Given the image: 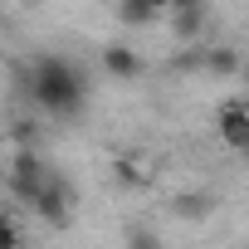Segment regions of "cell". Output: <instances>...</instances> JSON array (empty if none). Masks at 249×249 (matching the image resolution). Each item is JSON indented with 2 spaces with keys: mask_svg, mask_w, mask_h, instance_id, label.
<instances>
[{
  "mask_svg": "<svg viewBox=\"0 0 249 249\" xmlns=\"http://www.w3.org/2000/svg\"><path fill=\"white\" fill-rule=\"evenodd\" d=\"M25 93L44 117H78L88 107V73L69 54H35L25 69Z\"/></svg>",
  "mask_w": 249,
  "mask_h": 249,
  "instance_id": "cell-1",
  "label": "cell"
},
{
  "mask_svg": "<svg viewBox=\"0 0 249 249\" xmlns=\"http://www.w3.org/2000/svg\"><path fill=\"white\" fill-rule=\"evenodd\" d=\"M44 181H49V171H44V161L35 157V147H20V152L10 157V171H5V191H10L15 200L35 205V200H39V191H44Z\"/></svg>",
  "mask_w": 249,
  "mask_h": 249,
  "instance_id": "cell-2",
  "label": "cell"
},
{
  "mask_svg": "<svg viewBox=\"0 0 249 249\" xmlns=\"http://www.w3.org/2000/svg\"><path fill=\"white\" fill-rule=\"evenodd\" d=\"M30 210H35L49 230H64V225L73 220V186H69L64 176H49L44 191H39V200H35Z\"/></svg>",
  "mask_w": 249,
  "mask_h": 249,
  "instance_id": "cell-3",
  "label": "cell"
},
{
  "mask_svg": "<svg viewBox=\"0 0 249 249\" xmlns=\"http://www.w3.org/2000/svg\"><path fill=\"white\" fill-rule=\"evenodd\" d=\"M215 137H220V147H230V152H244V147H249V107H244V103H225V107L215 112Z\"/></svg>",
  "mask_w": 249,
  "mask_h": 249,
  "instance_id": "cell-4",
  "label": "cell"
},
{
  "mask_svg": "<svg viewBox=\"0 0 249 249\" xmlns=\"http://www.w3.org/2000/svg\"><path fill=\"white\" fill-rule=\"evenodd\" d=\"M103 73L107 78H117V83H127V78H137L142 73V54L132 49V44H103Z\"/></svg>",
  "mask_w": 249,
  "mask_h": 249,
  "instance_id": "cell-5",
  "label": "cell"
},
{
  "mask_svg": "<svg viewBox=\"0 0 249 249\" xmlns=\"http://www.w3.org/2000/svg\"><path fill=\"white\" fill-rule=\"evenodd\" d=\"M171 205H176V215H181V220H205V215L215 210V200H210L205 191H181Z\"/></svg>",
  "mask_w": 249,
  "mask_h": 249,
  "instance_id": "cell-6",
  "label": "cell"
},
{
  "mask_svg": "<svg viewBox=\"0 0 249 249\" xmlns=\"http://www.w3.org/2000/svg\"><path fill=\"white\" fill-rule=\"evenodd\" d=\"M205 69H210V73H220V78H230V73H244V59H239V49L220 44V49H210V54H205Z\"/></svg>",
  "mask_w": 249,
  "mask_h": 249,
  "instance_id": "cell-7",
  "label": "cell"
},
{
  "mask_svg": "<svg viewBox=\"0 0 249 249\" xmlns=\"http://www.w3.org/2000/svg\"><path fill=\"white\" fill-rule=\"evenodd\" d=\"M200 25H205V5H196V10H171V35H176V39H196Z\"/></svg>",
  "mask_w": 249,
  "mask_h": 249,
  "instance_id": "cell-8",
  "label": "cell"
},
{
  "mask_svg": "<svg viewBox=\"0 0 249 249\" xmlns=\"http://www.w3.org/2000/svg\"><path fill=\"white\" fill-rule=\"evenodd\" d=\"M117 15H122V25H147V20H157L161 10H152L147 0H122V5H117Z\"/></svg>",
  "mask_w": 249,
  "mask_h": 249,
  "instance_id": "cell-9",
  "label": "cell"
},
{
  "mask_svg": "<svg viewBox=\"0 0 249 249\" xmlns=\"http://www.w3.org/2000/svg\"><path fill=\"white\" fill-rule=\"evenodd\" d=\"M0 249H25V234L10 215H0Z\"/></svg>",
  "mask_w": 249,
  "mask_h": 249,
  "instance_id": "cell-10",
  "label": "cell"
},
{
  "mask_svg": "<svg viewBox=\"0 0 249 249\" xmlns=\"http://www.w3.org/2000/svg\"><path fill=\"white\" fill-rule=\"evenodd\" d=\"M117 181L127 186V191H137V186L147 181V171H142V166H132V161H117Z\"/></svg>",
  "mask_w": 249,
  "mask_h": 249,
  "instance_id": "cell-11",
  "label": "cell"
},
{
  "mask_svg": "<svg viewBox=\"0 0 249 249\" xmlns=\"http://www.w3.org/2000/svg\"><path fill=\"white\" fill-rule=\"evenodd\" d=\"M127 249H161V239L152 230H127Z\"/></svg>",
  "mask_w": 249,
  "mask_h": 249,
  "instance_id": "cell-12",
  "label": "cell"
},
{
  "mask_svg": "<svg viewBox=\"0 0 249 249\" xmlns=\"http://www.w3.org/2000/svg\"><path fill=\"white\" fill-rule=\"evenodd\" d=\"M196 5H205V0H171V10H196Z\"/></svg>",
  "mask_w": 249,
  "mask_h": 249,
  "instance_id": "cell-13",
  "label": "cell"
},
{
  "mask_svg": "<svg viewBox=\"0 0 249 249\" xmlns=\"http://www.w3.org/2000/svg\"><path fill=\"white\" fill-rule=\"evenodd\" d=\"M147 5H152V10H171V0H147Z\"/></svg>",
  "mask_w": 249,
  "mask_h": 249,
  "instance_id": "cell-14",
  "label": "cell"
},
{
  "mask_svg": "<svg viewBox=\"0 0 249 249\" xmlns=\"http://www.w3.org/2000/svg\"><path fill=\"white\" fill-rule=\"evenodd\" d=\"M5 171H10V166H0V186H5Z\"/></svg>",
  "mask_w": 249,
  "mask_h": 249,
  "instance_id": "cell-15",
  "label": "cell"
},
{
  "mask_svg": "<svg viewBox=\"0 0 249 249\" xmlns=\"http://www.w3.org/2000/svg\"><path fill=\"white\" fill-rule=\"evenodd\" d=\"M239 157H244V161H249V147H244V152H239Z\"/></svg>",
  "mask_w": 249,
  "mask_h": 249,
  "instance_id": "cell-16",
  "label": "cell"
},
{
  "mask_svg": "<svg viewBox=\"0 0 249 249\" xmlns=\"http://www.w3.org/2000/svg\"><path fill=\"white\" fill-rule=\"evenodd\" d=\"M244 83H249V64H244Z\"/></svg>",
  "mask_w": 249,
  "mask_h": 249,
  "instance_id": "cell-17",
  "label": "cell"
},
{
  "mask_svg": "<svg viewBox=\"0 0 249 249\" xmlns=\"http://www.w3.org/2000/svg\"><path fill=\"white\" fill-rule=\"evenodd\" d=\"M0 59H5V44H0Z\"/></svg>",
  "mask_w": 249,
  "mask_h": 249,
  "instance_id": "cell-18",
  "label": "cell"
}]
</instances>
